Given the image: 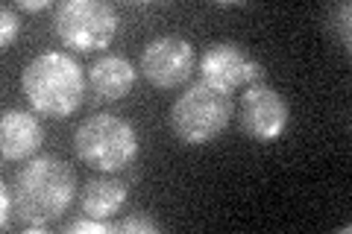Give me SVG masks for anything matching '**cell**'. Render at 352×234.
<instances>
[{
  "label": "cell",
  "mask_w": 352,
  "mask_h": 234,
  "mask_svg": "<svg viewBox=\"0 0 352 234\" xmlns=\"http://www.w3.org/2000/svg\"><path fill=\"white\" fill-rule=\"evenodd\" d=\"M76 170L56 155H36L18 173L12 187L15 220L30 231H44L76 199Z\"/></svg>",
  "instance_id": "cell-1"
},
{
  "label": "cell",
  "mask_w": 352,
  "mask_h": 234,
  "mask_svg": "<svg viewBox=\"0 0 352 234\" xmlns=\"http://www.w3.org/2000/svg\"><path fill=\"white\" fill-rule=\"evenodd\" d=\"M88 80L74 56L47 50L27 62L21 73V91L30 108L41 117H71L82 106Z\"/></svg>",
  "instance_id": "cell-2"
},
{
  "label": "cell",
  "mask_w": 352,
  "mask_h": 234,
  "mask_svg": "<svg viewBox=\"0 0 352 234\" xmlns=\"http://www.w3.org/2000/svg\"><path fill=\"white\" fill-rule=\"evenodd\" d=\"M76 159L97 173H120L138 159V132L129 120L97 111L85 117L74 135Z\"/></svg>",
  "instance_id": "cell-3"
},
{
  "label": "cell",
  "mask_w": 352,
  "mask_h": 234,
  "mask_svg": "<svg viewBox=\"0 0 352 234\" xmlns=\"http://www.w3.org/2000/svg\"><path fill=\"white\" fill-rule=\"evenodd\" d=\"M232 115V94L217 91L200 80L185 88V94L176 97V103L170 106V129L176 141H182L185 147H203V143H212L217 135H223Z\"/></svg>",
  "instance_id": "cell-4"
},
{
  "label": "cell",
  "mask_w": 352,
  "mask_h": 234,
  "mask_svg": "<svg viewBox=\"0 0 352 234\" xmlns=\"http://www.w3.org/2000/svg\"><path fill=\"white\" fill-rule=\"evenodd\" d=\"M53 36L74 53L106 50L118 36V9L106 0H65L53 9Z\"/></svg>",
  "instance_id": "cell-5"
},
{
  "label": "cell",
  "mask_w": 352,
  "mask_h": 234,
  "mask_svg": "<svg viewBox=\"0 0 352 234\" xmlns=\"http://www.w3.org/2000/svg\"><path fill=\"white\" fill-rule=\"evenodd\" d=\"M200 80L206 85L217 88V91L232 94L238 88L258 85L264 80V68L250 59L247 50L235 41H214L212 47H206L200 56Z\"/></svg>",
  "instance_id": "cell-6"
},
{
  "label": "cell",
  "mask_w": 352,
  "mask_h": 234,
  "mask_svg": "<svg viewBox=\"0 0 352 234\" xmlns=\"http://www.w3.org/2000/svg\"><path fill=\"white\" fill-rule=\"evenodd\" d=\"M197 68V50L182 36H159L141 53V73L150 85L170 91V88L191 80Z\"/></svg>",
  "instance_id": "cell-7"
},
{
  "label": "cell",
  "mask_w": 352,
  "mask_h": 234,
  "mask_svg": "<svg viewBox=\"0 0 352 234\" xmlns=\"http://www.w3.org/2000/svg\"><path fill=\"white\" fill-rule=\"evenodd\" d=\"M291 124V106L267 82L250 85L241 100V132L258 143H273Z\"/></svg>",
  "instance_id": "cell-8"
},
{
  "label": "cell",
  "mask_w": 352,
  "mask_h": 234,
  "mask_svg": "<svg viewBox=\"0 0 352 234\" xmlns=\"http://www.w3.org/2000/svg\"><path fill=\"white\" fill-rule=\"evenodd\" d=\"M41 143H44V129L36 120V115L18 108L3 111V120H0V152H3V161L18 164L36 159Z\"/></svg>",
  "instance_id": "cell-9"
},
{
  "label": "cell",
  "mask_w": 352,
  "mask_h": 234,
  "mask_svg": "<svg viewBox=\"0 0 352 234\" xmlns=\"http://www.w3.org/2000/svg\"><path fill=\"white\" fill-rule=\"evenodd\" d=\"M88 91L97 103H115V100H124L132 85L138 80V71L132 68V62L124 59V56L106 53L100 56L91 68H88Z\"/></svg>",
  "instance_id": "cell-10"
},
{
  "label": "cell",
  "mask_w": 352,
  "mask_h": 234,
  "mask_svg": "<svg viewBox=\"0 0 352 234\" xmlns=\"http://www.w3.org/2000/svg\"><path fill=\"white\" fill-rule=\"evenodd\" d=\"M129 199V187L126 182L115 179V176H97V179H88L82 187V214L94 217V220H112L115 214H120Z\"/></svg>",
  "instance_id": "cell-11"
},
{
  "label": "cell",
  "mask_w": 352,
  "mask_h": 234,
  "mask_svg": "<svg viewBox=\"0 0 352 234\" xmlns=\"http://www.w3.org/2000/svg\"><path fill=\"white\" fill-rule=\"evenodd\" d=\"M62 231L65 234H115L118 222H112V220H94V217H80V220H71Z\"/></svg>",
  "instance_id": "cell-12"
},
{
  "label": "cell",
  "mask_w": 352,
  "mask_h": 234,
  "mask_svg": "<svg viewBox=\"0 0 352 234\" xmlns=\"http://www.w3.org/2000/svg\"><path fill=\"white\" fill-rule=\"evenodd\" d=\"M349 12H352L349 3H335L329 9V30L335 32V38L344 44L346 50H349Z\"/></svg>",
  "instance_id": "cell-13"
},
{
  "label": "cell",
  "mask_w": 352,
  "mask_h": 234,
  "mask_svg": "<svg viewBox=\"0 0 352 234\" xmlns=\"http://www.w3.org/2000/svg\"><path fill=\"white\" fill-rule=\"evenodd\" d=\"M18 32H21V18L12 6L3 3V9H0V44H3V47H12Z\"/></svg>",
  "instance_id": "cell-14"
},
{
  "label": "cell",
  "mask_w": 352,
  "mask_h": 234,
  "mask_svg": "<svg viewBox=\"0 0 352 234\" xmlns=\"http://www.w3.org/2000/svg\"><path fill=\"white\" fill-rule=\"evenodd\" d=\"M118 231H126V234H159L162 226L147 214H132V217L118 222Z\"/></svg>",
  "instance_id": "cell-15"
},
{
  "label": "cell",
  "mask_w": 352,
  "mask_h": 234,
  "mask_svg": "<svg viewBox=\"0 0 352 234\" xmlns=\"http://www.w3.org/2000/svg\"><path fill=\"white\" fill-rule=\"evenodd\" d=\"M12 211H15L12 191L3 185V187H0V229H3V231L12 229Z\"/></svg>",
  "instance_id": "cell-16"
},
{
  "label": "cell",
  "mask_w": 352,
  "mask_h": 234,
  "mask_svg": "<svg viewBox=\"0 0 352 234\" xmlns=\"http://www.w3.org/2000/svg\"><path fill=\"white\" fill-rule=\"evenodd\" d=\"M18 9H24V12H41V9H56L50 3V0H18L15 3Z\"/></svg>",
  "instance_id": "cell-17"
}]
</instances>
